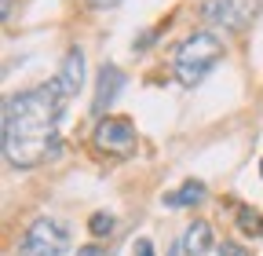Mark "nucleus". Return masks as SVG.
<instances>
[{"instance_id":"nucleus-1","label":"nucleus","mask_w":263,"mask_h":256,"mask_svg":"<svg viewBox=\"0 0 263 256\" xmlns=\"http://www.w3.org/2000/svg\"><path fill=\"white\" fill-rule=\"evenodd\" d=\"M62 110H66V92L59 88V81L11 95L4 103V154L11 165L29 169L59 154L55 124Z\"/></svg>"},{"instance_id":"nucleus-2","label":"nucleus","mask_w":263,"mask_h":256,"mask_svg":"<svg viewBox=\"0 0 263 256\" xmlns=\"http://www.w3.org/2000/svg\"><path fill=\"white\" fill-rule=\"evenodd\" d=\"M219 59H223V41L216 33H190L176 48V77H179V84L194 88L197 81H205Z\"/></svg>"},{"instance_id":"nucleus-3","label":"nucleus","mask_w":263,"mask_h":256,"mask_svg":"<svg viewBox=\"0 0 263 256\" xmlns=\"http://www.w3.org/2000/svg\"><path fill=\"white\" fill-rule=\"evenodd\" d=\"M70 245V231H66L62 220L41 216L29 223V231L18 242V256H62Z\"/></svg>"},{"instance_id":"nucleus-4","label":"nucleus","mask_w":263,"mask_h":256,"mask_svg":"<svg viewBox=\"0 0 263 256\" xmlns=\"http://www.w3.org/2000/svg\"><path fill=\"white\" fill-rule=\"evenodd\" d=\"M259 8V0H205L201 19L219 29H241Z\"/></svg>"},{"instance_id":"nucleus-5","label":"nucleus","mask_w":263,"mask_h":256,"mask_svg":"<svg viewBox=\"0 0 263 256\" xmlns=\"http://www.w3.org/2000/svg\"><path fill=\"white\" fill-rule=\"evenodd\" d=\"M95 143L106 147V150H128L136 143V128H132V121H124V117H106L95 128Z\"/></svg>"},{"instance_id":"nucleus-6","label":"nucleus","mask_w":263,"mask_h":256,"mask_svg":"<svg viewBox=\"0 0 263 256\" xmlns=\"http://www.w3.org/2000/svg\"><path fill=\"white\" fill-rule=\"evenodd\" d=\"M59 88L66 92V99H73L77 95V88H81V81H84V55L73 48V51H66V59H62V70H59Z\"/></svg>"},{"instance_id":"nucleus-7","label":"nucleus","mask_w":263,"mask_h":256,"mask_svg":"<svg viewBox=\"0 0 263 256\" xmlns=\"http://www.w3.org/2000/svg\"><path fill=\"white\" fill-rule=\"evenodd\" d=\"M121 84H124V77H121V70L117 66H103V74H99V88H95V114H103L114 99H117V92H121Z\"/></svg>"},{"instance_id":"nucleus-8","label":"nucleus","mask_w":263,"mask_h":256,"mask_svg":"<svg viewBox=\"0 0 263 256\" xmlns=\"http://www.w3.org/2000/svg\"><path fill=\"white\" fill-rule=\"evenodd\" d=\"M209 249H212V227H209L205 220L190 223L186 234H183V252H186V256H201V252H209Z\"/></svg>"},{"instance_id":"nucleus-9","label":"nucleus","mask_w":263,"mask_h":256,"mask_svg":"<svg viewBox=\"0 0 263 256\" xmlns=\"http://www.w3.org/2000/svg\"><path fill=\"white\" fill-rule=\"evenodd\" d=\"M201 198H205V187L201 183H183V190L164 194V205H197Z\"/></svg>"},{"instance_id":"nucleus-10","label":"nucleus","mask_w":263,"mask_h":256,"mask_svg":"<svg viewBox=\"0 0 263 256\" xmlns=\"http://www.w3.org/2000/svg\"><path fill=\"white\" fill-rule=\"evenodd\" d=\"M88 227H91V234H95V238L114 234V216H110V212H95V216L88 220Z\"/></svg>"},{"instance_id":"nucleus-11","label":"nucleus","mask_w":263,"mask_h":256,"mask_svg":"<svg viewBox=\"0 0 263 256\" xmlns=\"http://www.w3.org/2000/svg\"><path fill=\"white\" fill-rule=\"evenodd\" d=\"M238 227H241L245 234H259V231H263V220H259V212L241 209V216H238Z\"/></svg>"},{"instance_id":"nucleus-12","label":"nucleus","mask_w":263,"mask_h":256,"mask_svg":"<svg viewBox=\"0 0 263 256\" xmlns=\"http://www.w3.org/2000/svg\"><path fill=\"white\" fill-rule=\"evenodd\" d=\"M219 256H249V249L238 245V242H223V245H219Z\"/></svg>"},{"instance_id":"nucleus-13","label":"nucleus","mask_w":263,"mask_h":256,"mask_svg":"<svg viewBox=\"0 0 263 256\" xmlns=\"http://www.w3.org/2000/svg\"><path fill=\"white\" fill-rule=\"evenodd\" d=\"M77 256H110V252H106V245H84V249H77Z\"/></svg>"},{"instance_id":"nucleus-14","label":"nucleus","mask_w":263,"mask_h":256,"mask_svg":"<svg viewBox=\"0 0 263 256\" xmlns=\"http://www.w3.org/2000/svg\"><path fill=\"white\" fill-rule=\"evenodd\" d=\"M132 256H154V245L143 238V242H136V252H132Z\"/></svg>"},{"instance_id":"nucleus-15","label":"nucleus","mask_w":263,"mask_h":256,"mask_svg":"<svg viewBox=\"0 0 263 256\" xmlns=\"http://www.w3.org/2000/svg\"><path fill=\"white\" fill-rule=\"evenodd\" d=\"M88 4H91V8H99V11H106V8H117L121 0H88Z\"/></svg>"},{"instance_id":"nucleus-16","label":"nucleus","mask_w":263,"mask_h":256,"mask_svg":"<svg viewBox=\"0 0 263 256\" xmlns=\"http://www.w3.org/2000/svg\"><path fill=\"white\" fill-rule=\"evenodd\" d=\"M259 172H263V165H259Z\"/></svg>"}]
</instances>
